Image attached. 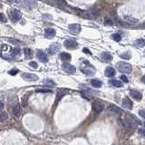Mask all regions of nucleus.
Masks as SVG:
<instances>
[{
  "label": "nucleus",
  "instance_id": "obj_1",
  "mask_svg": "<svg viewBox=\"0 0 145 145\" xmlns=\"http://www.w3.org/2000/svg\"><path fill=\"white\" fill-rule=\"evenodd\" d=\"M118 70L124 73H130L131 72V65L125 62H120L117 64Z\"/></svg>",
  "mask_w": 145,
  "mask_h": 145
},
{
  "label": "nucleus",
  "instance_id": "obj_2",
  "mask_svg": "<svg viewBox=\"0 0 145 145\" xmlns=\"http://www.w3.org/2000/svg\"><path fill=\"white\" fill-rule=\"evenodd\" d=\"M85 63H86L87 65L82 66L81 68H80V70H81V72H84V74H86V75H88V76H92V75H94V73H95V69L92 66V65H90L89 63H88L87 61H85Z\"/></svg>",
  "mask_w": 145,
  "mask_h": 145
},
{
  "label": "nucleus",
  "instance_id": "obj_3",
  "mask_svg": "<svg viewBox=\"0 0 145 145\" xmlns=\"http://www.w3.org/2000/svg\"><path fill=\"white\" fill-rule=\"evenodd\" d=\"M64 45L67 48V49H74V48H76L78 46V44H77V42H76L75 40L67 39L64 41Z\"/></svg>",
  "mask_w": 145,
  "mask_h": 145
},
{
  "label": "nucleus",
  "instance_id": "obj_4",
  "mask_svg": "<svg viewBox=\"0 0 145 145\" xmlns=\"http://www.w3.org/2000/svg\"><path fill=\"white\" fill-rule=\"evenodd\" d=\"M60 49H61V45L58 44V43H54L48 48V53L50 54H54L57 52H59Z\"/></svg>",
  "mask_w": 145,
  "mask_h": 145
},
{
  "label": "nucleus",
  "instance_id": "obj_5",
  "mask_svg": "<svg viewBox=\"0 0 145 145\" xmlns=\"http://www.w3.org/2000/svg\"><path fill=\"white\" fill-rule=\"evenodd\" d=\"M62 68H63V70H64V72H66L67 73H74L76 71L75 67L73 66V65H72V64H68V63L63 64Z\"/></svg>",
  "mask_w": 145,
  "mask_h": 145
},
{
  "label": "nucleus",
  "instance_id": "obj_6",
  "mask_svg": "<svg viewBox=\"0 0 145 145\" xmlns=\"http://www.w3.org/2000/svg\"><path fill=\"white\" fill-rule=\"evenodd\" d=\"M92 110L95 112H101L103 110V104L100 101H94L92 103Z\"/></svg>",
  "mask_w": 145,
  "mask_h": 145
},
{
  "label": "nucleus",
  "instance_id": "obj_7",
  "mask_svg": "<svg viewBox=\"0 0 145 145\" xmlns=\"http://www.w3.org/2000/svg\"><path fill=\"white\" fill-rule=\"evenodd\" d=\"M22 77L25 79V81H36V80H38V76L35 74V73L25 72V73L22 74Z\"/></svg>",
  "mask_w": 145,
  "mask_h": 145
},
{
  "label": "nucleus",
  "instance_id": "obj_8",
  "mask_svg": "<svg viewBox=\"0 0 145 145\" xmlns=\"http://www.w3.org/2000/svg\"><path fill=\"white\" fill-rule=\"evenodd\" d=\"M11 18L13 21H18V20L21 19V17H22V14H21V12L17 10V9H13L11 11Z\"/></svg>",
  "mask_w": 145,
  "mask_h": 145
},
{
  "label": "nucleus",
  "instance_id": "obj_9",
  "mask_svg": "<svg viewBox=\"0 0 145 145\" xmlns=\"http://www.w3.org/2000/svg\"><path fill=\"white\" fill-rule=\"evenodd\" d=\"M69 31L71 32L72 34H79L80 33V31H81V25H79V24H72V25H69Z\"/></svg>",
  "mask_w": 145,
  "mask_h": 145
},
{
  "label": "nucleus",
  "instance_id": "obj_10",
  "mask_svg": "<svg viewBox=\"0 0 145 145\" xmlns=\"http://www.w3.org/2000/svg\"><path fill=\"white\" fill-rule=\"evenodd\" d=\"M68 93V90H65V89H60L57 92V94H56V98H55V102H54V105L57 104V103L59 102V100H61L62 98L64 97V95Z\"/></svg>",
  "mask_w": 145,
  "mask_h": 145
},
{
  "label": "nucleus",
  "instance_id": "obj_11",
  "mask_svg": "<svg viewBox=\"0 0 145 145\" xmlns=\"http://www.w3.org/2000/svg\"><path fill=\"white\" fill-rule=\"evenodd\" d=\"M36 56H37V58L39 59L42 63H47L48 62L47 55H46V54L44 53L43 51H38L37 54H36Z\"/></svg>",
  "mask_w": 145,
  "mask_h": 145
},
{
  "label": "nucleus",
  "instance_id": "obj_12",
  "mask_svg": "<svg viewBox=\"0 0 145 145\" xmlns=\"http://www.w3.org/2000/svg\"><path fill=\"white\" fill-rule=\"evenodd\" d=\"M55 30L53 29V28H47V29H45V36L48 39H51V38H53L54 36H55Z\"/></svg>",
  "mask_w": 145,
  "mask_h": 145
},
{
  "label": "nucleus",
  "instance_id": "obj_13",
  "mask_svg": "<svg viewBox=\"0 0 145 145\" xmlns=\"http://www.w3.org/2000/svg\"><path fill=\"white\" fill-rule=\"evenodd\" d=\"M130 95H131V97L135 99L136 101H141L142 98V94L139 91H136V90H131V92H130Z\"/></svg>",
  "mask_w": 145,
  "mask_h": 145
},
{
  "label": "nucleus",
  "instance_id": "obj_14",
  "mask_svg": "<svg viewBox=\"0 0 145 145\" xmlns=\"http://www.w3.org/2000/svg\"><path fill=\"white\" fill-rule=\"evenodd\" d=\"M123 106L124 108L131 110V109L132 108V102H131L128 97H125L123 100Z\"/></svg>",
  "mask_w": 145,
  "mask_h": 145
},
{
  "label": "nucleus",
  "instance_id": "obj_15",
  "mask_svg": "<svg viewBox=\"0 0 145 145\" xmlns=\"http://www.w3.org/2000/svg\"><path fill=\"white\" fill-rule=\"evenodd\" d=\"M105 76L107 77H112V76L115 75V70L112 68V67H107L105 69Z\"/></svg>",
  "mask_w": 145,
  "mask_h": 145
},
{
  "label": "nucleus",
  "instance_id": "obj_16",
  "mask_svg": "<svg viewBox=\"0 0 145 145\" xmlns=\"http://www.w3.org/2000/svg\"><path fill=\"white\" fill-rule=\"evenodd\" d=\"M101 57L103 58V61H106V62H111L112 60V56L111 54L107 53V52H103L101 54Z\"/></svg>",
  "mask_w": 145,
  "mask_h": 145
},
{
  "label": "nucleus",
  "instance_id": "obj_17",
  "mask_svg": "<svg viewBox=\"0 0 145 145\" xmlns=\"http://www.w3.org/2000/svg\"><path fill=\"white\" fill-rule=\"evenodd\" d=\"M60 58H61L62 61H64V62L70 61V60H71V54L68 53H64V52H63V53L60 54Z\"/></svg>",
  "mask_w": 145,
  "mask_h": 145
},
{
  "label": "nucleus",
  "instance_id": "obj_18",
  "mask_svg": "<svg viewBox=\"0 0 145 145\" xmlns=\"http://www.w3.org/2000/svg\"><path fill=\"white\" fill-rule=\"evenodd\" d=\"M12 112H13V114H14L16 117H18V116L20 115V113H21V107H20L18 104L15 105L14 107H13Z\"/></svg>",
  "mask_w": 145,
  "mask_h": 145
},
{
  "label": "nucleus",
  "instance_id": "obj_19",
  "mask_svg": "<svg viewBox=\"0 0 145 145\" xmlns=\"http://www.w3.org/2000/svg\"><path fill=\"white\" fill-rule=\"evenodd\" d=\"M109 84H111L112 86L114 87H123V83L121 81H118V80H110L109 81Z\"/></svg>",
  "mask_w": 145,
  "mask_h": 145
},
{
  "label": "nucleus",
  "instance_id": "obj_20",
  "mask_svg": "<svg viewBox=\"0 0 145 145\" xmlns=\"http://www.w3.org/2000/svg\"><path fill=\"white\" fill-rule=\"evenodd\" d=\"M91 84H92L94 88H100V87L102 86V82H101L100 80H98V79H93V80L91 81Z\"/></svg>",
  "mask_w": 145,
  "mask_h": 145
},
{
  "label": "nucleus",
  "instance_id": "obj_21",
  "mask_svg": "<svg viewBox=\"0 0 145 145\" xmlns=\"http://www.w3.org/2000/svg\"><path fill=\"white\" fill-rule=\"evenodd\" d=\"M24 53H25V58H26V59H30V58H32V57H33V51L31 50V49L25 48V50H24Z\"/></svg>",
  "mask_w": 145,
  "mask_h": 145
},
{
  "label": "nucleus",
  "instance_id": "obj_22",
  "mask_svg": "<svg viewBox=\"0 0 145 145\" xmlns=\"http://www.w3.org/2000/svg\"><path fill=\"white\" fill-rule=\"evenodd\" d=\"M134 44L138 47H143V46H145V39H138L135 41Z\"/></svg>",
  "mask_w": 145,
  "mask_h": 145
},
{
  "label": "nucleus",
  "instance_id": "obj_23",
  "mask_svg": "<svg viewBox=\"0 0 145 145\" xmlns=\"http://www.w3.org/2000/svg\"><path fill=\"white\" fill-rule=\"evenodd\" d=\"M108 109H109V111H111V112H116V113H120L121 112L120 108H118L117 106H115V105H110Z\"/></svg>",
  "mask_w": 145,
  "mask_h": 145
},
{
  "label": "nucleus",
  "instance_id": "obj_24",
  "mask_svg": "<svg viewBox=\"0 0 145 145\" xmlns=\"http://www.w3.org/2000/svg\"><path fill=\"white\" fill-rule=\"evenodd\" d=\"M31 92H28V93H26V94H25L24 96H23L22 98V105L23 106H25L26 104H27V100H28V98H29V96L28 95L30 94Z\"/></svg>",
  "mask_w": 145,
  "mask_h": 145
},
{
  "label": "nucleus",
  "instance_id": "obj_25",
  "mask_svg": "<svg viewBox=\"0 0 145 145\" xmlns=\"http://www.w3.org/2000/svg\"><path fill=\"white\" fill-rule=\"evenodd\" d=\"M44 84L45 85H47V86H50V87H53L55 85V83L52 80H45L44 81Z\"/></svg>",
  "mask_w": 145,
  "mask_h": 145
},
{
  "label": "nucleus",
  "instance_id": "obj_26",
  "mask_svg": "<svg viewBox=\"0 0 145 145\" xmlns=\"http://www.w3.org/2000/svg\"><path fill=\"white\" fill-rule=\"evenodd\" d=\"M6 119H7V114H6L5 112L1 111V112H0V122H4V121H6Z\"/></svg>",
  "mask_w": 145,
  "mask_h": 145
},
{
  "label": "nucleus",
  "instance_id": "obj_27",
  "mask_svg": "<svg viewBox=\"0 0 145 145\" xmlns=\"http://www.w3.org/2000/svg\"><path fill=\"white\" fill-rule=\"evenodd\" d=\"M112 38L114 41H116V42H119V41H121V39H122V36L119 35V34H113L112 36Z\"/></svg>",
  "mask_w": 145,
  "mask_h": 145
},
{
  "label": "nucleus",
  "instance_id": "obj_28",
  "mask_svg": "<svg viewBox=\"0 0 145 145\" xmlns=\"http://www.w3.org/2000/svg\"><path fill=\"white\" fill-rule=\"evenodd\" d=\"M20 54V49L18 47L17 48H14L13 51H12V55L16 56V55H19Z\"/></svg>",
  "mask_w": 145,
  "mask_h": 145
},
{
  "label": "nucleus",
  "instance_id": "obj_29",
  "mask_svg": "<svg viewBox=\"0 0 145 145\" xmlns=\"http://www.w3.org/2000/svg\"><path fill=\"white\" fill-rule=\"evenodd\" d=\"M121 57L124 59H130L131 58V54L128 53V52H126V53H124V54H121Z\"/></svg>",
  "mask_w": 145,
  "mask_h": 145
},
{
  "label": "nucleus",
  "instance_id": "obj_30",
  "mask_svg": "<svg viewBox=\"0 0 145 145\" xmlns=\"http://www.w3.org/2000/svg\"><path fill=\"white\" fill-rule=\"evenodd\" d=\"M0 21L3 23H6V21H7L6 17H5V15H4L3 13H0Z\"/></svg>",
  "mask_w": 145,
  "mask_h": 145
},
{
  "label": "nucleus",
  "instance_id": "obj_31",
  "mask_svg": "<svg viewBox=\"0 0 145 145\" xmlns=\"http://www.w3.org/2000/svg\"><path fill=\"white\" fill-rule=\"evenodd\" d=\"M19 72V70L18 69H12V70H10L8 72V73L9 74H11V75H16L17 72Z\"/></svg>",
  "mask_w": 145,
  "mask_h": 145
},
{
  "label": "nucleus",
  "instance_id": "obj_32",
  "mask_svg": "<svg viewBox=\"0 0 145 145\" xmlns=\"http://www.w3.org/2000/svg\"><path fill=\"white\" fill-rule=\"evenodd\" d=\"M29 65H30L31 67H33L34 69H36V68L38 67V64H37V63H36V62H33V61L29 63Z\"/></svg>",
  "mask_w": 145,
  "mask_h": 145
},
{
  "label": "nucleus",
  "instance_id": "obj_33",
  "mask_svg": "<svg viewBox=\"0 0 145 145\" xmlns=\"http://www.w3.org/2000/svg\"><path fill=\"white\" fill-rule=\"evenodd\" d=\"M36 92H52V90H46V89H37L36 90Z\"/></svg>",
  "mask_w": 145,
  "mask_h": 145
},
{
  "label": "nucleus",
  "instance_id": "obj_34",
  "mask_svg": "<svg viewBox=\"0 0 145 145\" xmlns=\"http://www.w3.org/2000/svg\"><path fill=\"white\" fill-rule=\"evenodd\" d=\"M8 41L9 42H11L12 44H14V45H17V44H20V41H18V40H15V39H11V38H10V39H8Z\"/></svg>",
  "mask_w": 145,
  "mask_h": 145
},
{
  "label": "nucleus",
  "instance_id": "obj_35",
  "mask_svg": "<svg viewBox=\"0 0 145 145\" xmlns=\"http://www.w3.org/2000/svg\"><path fill=\"white\" fill-rule=\"evenodd\" d=\"M43 18H44V19H45V20H47V19L51 20V19H52V17H51L50 15L45 14V15H44V16H43Z\"/></svg>",
  "mask_w": 145,
  "mask_h": 145
},
{
  "label": "nucleus",
  "instance_id": "obj_36",
  "mask_svg": "<svg viewBox=\"0 0 145 145\" xmlns=\"http://www.w3.org/2000/svg\"><path fill=\"white\" fill-rule=\"evenodd\" d=\"M139 114L141 115L143 119H145V110H141L139 112Z\"/></svg>",
  "mask_w": 145,
  "mask_h": 145
},
{
  "label": "nucleus",
  "instance_id": "obj_37",
  "mask_svg": "<svg viewBox=\"0 0 145 145\" xmlns=\"http://www.w3.org/2000/svg\"><path fill=\"white\" fill-rule=\"evenodd\" d=\"M121 80H122V81H123L124 83H128V82H129V80L127 79V77H126V76H124V75L121 76Z\"/></svg>",
  "mask_w": 145,
  "mask_h": 145
},
{
  "label": "nucleus",
  "instance_id": "obj_38",
  "mask_svg": "<svg viewBox=\"0 0 145 145\" xmlns=\"http://www.w3.org/2000/svg\"><path fill=\"white\" fill-rule=\"evenodd\" d=\"M112 20H110V19H107L105 21V25H112Z\"/></svg>",
  "mask_w": 145,
  "mask_h": 145
},
{
  "label": "nucleus",
  "instance_id": "obj_39",
  "mask_svg": "<svg viewBox=\"0 0 145 145\" xmlns=\"http://www.w3.org/2000/svg\"><path fill=\"white\" fill-rule=\"evenodd\" d=\"M83 51H84V53L88 54H92L89 50H88V49H87V48H84V49H83Z\"/></svg>",
  "mask_w": 145,
  "mask_h": 145
},
{
  "label": "nucleus",
  "instance_id": "obj_40",
  "mask_svg": "<svg viewBox=\"0 0 145 145\" xmlns=\"http://www.w3.org/2000/svg\"><path fill=\"white\" fill-rule=\"evenodd\" d=\"M140 132H141V134H142V135L145 137V123H144V129H142V130H140Z\"/></svg>",
  "mask_w": 145,
  "mask_h": 145
},
{
  "label": "nucleus",
  "instance_id": "obj_41",
  "mask_svg": "<svg viewBox=\"0 0 145 145\" xmlns=\"http://www.w3.org/2000/svg\"><path fill=\"white\" fill-rule=\"evenodd\" d=\"M3 108H4V103L2 102H0V112L3 110Z\"/></svg>",
  "mask_w": 145,
  "mask_h": 145
},
{
  "label": "nucleus",
  "instance_id": "obj_42",
  "mask_svg": "<svg viewBox=\"0 0 145 145\" xmlns=\"http://www.w3.org/2000/svg\"><path fill=\"white\" fill-rule=\"evenodd\" d=\"M43 1H45V2H47V3H50V4H53L54 2V0H43Z\"/></svg>",
  "mask_w": 145,
  "mask_h": 145
},
{
  "label": "nucleus",
  "instance_id": "obj_43",
  "mask_svg": "<svg viewBox=\"0 0 145 145\" xmlns=\"http://www.w3.org/2000/svg\"><path fill=\"white\" fill-rule=\"evenodd\" d=\"M142 82L145 84V75H143V76L142 77Z\"/></svg>",
  "mask_w": 145,
  "mask_h": 145
},
{
  "label": "nucleus",
  "instance_id": "obj_44",
  "mask_svg": "<svg viewBox=\"0 0 145 145\" xmlns=\"http://www.w3.org/2000/svg\"><path fill=\"white\" fill-rule=\"evenodd\" d=\"M1 7H2V5H1V4H0V8H1Z\"/></svg>",
  "mask_w": 145,
  "mask_h": 145
}]
</instances>
